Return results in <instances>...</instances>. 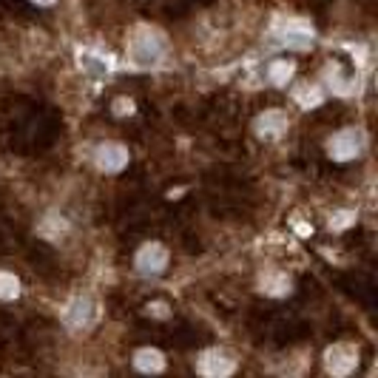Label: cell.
Returning <instances> with one entry per match:
<instances>
[{
    "instance_id": "4",
    "label": "cell",
    "mask_w": 378,
    "mask_h": 378,
    "mask_svg": "<svg viewBox=\"0 0 378 378\" xmlns=\"http://www.w3.org/2000/svg\"><path fill=\"white\" fill-rule=\"evenodd\" d=\"M325 364H327V373H333L338 378L350 375L358 367V347H353V344H333L325 353Z\"/></svg>"
},
{
    "instance_id": "17",
    "label": "cell",
    "mask_w": 378,
    "mask_h": 378,
    "mask_svg": "<svg viewBox=\"0 0 378 378\" xmlns=\"http://www.w3.org/2000/svg\"><path fill=\"white\" fill-rule=\"evenodd\" d=\"M80 66L91 74V77H103V74H108V63L103 58H97V54H80Z\"/></svg>"
},
{
    "instance_id": "10",
    "label": "cell",
    "mask_w": 378,
    "mask_h": 378,
    "mask_svg": "<svg viewBox=\"0 0 378 378\" xmlns=\"http://www.w3.org/2000/svg\"><path fill=\"white\" fill-rule=\"evenodd\" d=\"M134 367L140 373H162L165 370V355L160 350H154V347H142L134 355Z\"/></svg>"
},
{
    "instance_id": "8",
    "label": "cell",
    "mask_w": 378,
    "mask_h": 378,
    "mask_svg": "<svg viewBox=\"0 0 378 378\" xmlns=\"http://www.w3.org/2000/svg\"><path fill=\"white\" fill-rule=\"evenodd\" d=\"M279 46H288V49H296V51H305L313 46V29L301 21H288V26L281 29L279 34Z\"/></svg>"
},
{
    "instance_id": "2",
    "label": "cell",
    "mask_w": 378,
    "mask_h": 378,
    "mask_svg": "<svg viewBox=\"0 0 378 378\" xmlns=\"http://www.w3.org/2000/svg\"><path fill=\"white\" fill-rule=\"evenodd\" d=\"M327 148H330V157H333V160L350 162V160H355V157L364 151V134H362L358 128H342L338 134L330 137Z\"/></svg>"
},
{
    "instance_id": "15",
    "label": "cell",
    "mask_w": 378,
    "mask_h": 378,
    "mask_svg": "<svg viewBox=\"0 0 378 378\" xmlns=\"http://www.w3.org/2000/svg\"><path fill=\"white\" fill-rule=\"evenodd\" d=\"M68 231V225H66V219L63 216H46L43 222H40V228H37V234L40 236H46V239H60L63 234Z\"/></svg>"
},
{
    "instance_id": "9",
    "label": "cell",
    "mask_w": 378,
    "mask_h": 378,
    "mask_svg": "<svg viewBox=\"0 0 378 378\" xmlns=\"http://www.w3.org/2000/svg\"><path fill=\"white\" fill-rule=\"evenodd\" d=\"M288 114L285 111H279V108H270V111H264V114L256 117L253 128H256V134L264 137V140H276L285 134V128H288Z\"/></svg>"
},
{
    "instance_id": "3",
    "label": "cell",
    "mask_w": 378,
    "mask_h": 378,
    "mask_svg": "<svg viewBox=\"0 0 378 378\" xmlns=\"http://www.w3.org/2000/svg\"><path fill=\"white\" fill-rule=\"evenodd\" d=\"M97 301H94L91 296H77L71 301V305L66 307V325L71 330H91L94 321H97Z\"/></svg>"
},
{
    "instance_id": "16",
    "label": "cell",
    "mask_w": 378,
    "mask_h": 378,
    "mask_svg": "<svg viewBox=\"0 0 378 378\" xmlns=\"http://www.w3.org/2000/svg\"><path fill=\"white\" fill-rule=\"evenodd\" d=\"M21 296V279L14 273L0 270V299H17Z\"/></svg>"
},
{
    "instance_id": "1",
    "label": "cell",
    "mask_w": 378,
    "mask_h": 378,
    "mask_svg": "<svg viewBox=\"0 0 378 378\" xmlns=\"http://www.w3.org/2000/svg\"><path fill=\"white\" fill-rule=\"evenodd\" d=\"M165 51H168L165 37L157 29H148V26L137 29L134 37L128 40V60L134 66H154L165 58Z\"/></svg>"
},
{
    "instance_id": "21",
    "label": "cell",
    "mask_w": 378,
    "mask_h": 378,
    "mask_svg": "<svg viewBox=\"0 0 378 378\" xmlns=\"http://www.w3.org/2000/svg\"><path fill=\"white\" fill-rule=\"evenodd\" d=\"M32 3H37V6H54L58 0H32Z\"/></svg>"
},
{
    "instance_id": "5",
    "label": "cell",
    "mask_w": 378,
    "mask_h": 378,
    "mask_svg": "<svg viewBox=\"0 0 378 378\" xmlns=\"http://www.w3.org/2000/svg\"><path fill=\"white\" fill-rule=\"evenodd\" d=\"M134 264H137V270L142 276H157V273H162L168 268V251L162 248L160 242H148V244H142V248L137 251Z\"/></svg>"
},
{
    "instance_id": "18",
    "label": "cell",
    "mask_w": 378,
    "mask_h": 378,
    "mask_svg": "<svg viewBox=\"0 0 378 378\" xmlns=\"http://www.w3.org/2000/svg\"><path fill=\"white\" fill-rule=\"evenodd\" d=\"M353 225V214L350 211H338L333 219H330V228L333 231H344V228H350Z\"/></svg>"
},
{
    "instance_id": "14",
    "label": "cell",
    "mask_w": 378,
    "mask_h": 378,
    "mask_svg": "<svg viewBox=\"0 0 378 378\" xmlns=\"http://www.w3.org/2000/svg\"><path fill=\"white\" fill-rule=\"evenodd\" d=\"M262 290L270 296H288L290 293V279L285 273H268L262 279Z\"/></svg>"
},
{
    "instance_id": "6",
    "label": "cell",
    "mask_w": 378,
    "mask_h": 378,
    "mask_svg": "<svg viewBox=\"0 0 378 378\" xmlns=\"http://www.w3.org/2000/svg\"><path fill=\"white\" fill-rule=\"evenodd\" d=\"M94 162H97V168L105 174H120L128 165V148L120 142H103L94 151Z\"/></svg>"
},
{
    "instance_id": "7",
    "label": "cell",
    "mask_w": 378,
    "mask_h": 378,
    "mask_svg": "<svg viewBox=\"0 0 378 378\" xmlns=\"http://www.w3.org/2000/svg\"><path fill=\"white\" fill-rule=\"evenodd\" d=\"M197 370L207 378H225V375H231L236 370L234 364V358L228 353H222V350H207L199 355V362H197Z\"/></svg>"
},
{
    "instance_id": "19",
    "label": "cell",
    "mask_w": 378,
    "mask_h": 378,
    "mask_svg": "<svg viewBox=\"0 0 378 378\" xmlns=\"http://www.w3.org/2000/svg\"><path fill=\"white\" fill-rule=\"evenodd\" d=\"M131 111H134V103H131V100H125V97H120L117 103H114V114H131Z\"/></svg>"
},
{
    "instance_id": "11",
    "label": "cell",
    "mask_w": 378,
    "mask_h": 378,
    "mask_svg": "<svg viewBox=\"0 0 378 378\" xmlns=\"http://www.w3.org/2000/svg\"><path fill=\"white\" fill-rule=\"evenodd\" d=\"M293 100H296L301 108H316V105H321V100H325V94H321L318 86L305 83V86H299V88L293 91Z\"/></svg>"
},
{
    "instance_id": "20",
    "label": "cell",
    "mask_w": 378,
    "mask_h": 378,
    "mask_svg": "<svg viewBox=\"0 0 378 378\" xmlns=\"http://www.w3.org/2000/svg\"><path fill=\"white\" fill-rule=\"evenodd\" d=\"M148 310H151V313H154V316H160V318L165 316V305H162V301H157V305H151Z\"/></svg>"
},
{
    "instance_id": "12",
    "label": "cell",
    "mask_w": 378,
    "mask_h": 378,
    "mask_svg": "<svg viewBox=\"0 0 378 378\" xmlns=\"http://www.w3.org/2000/svg\"><path fill=\"white\" fill-rule=\"evenodd\" d=\"M327 80H330V88H333L336 94H342V97H344V94H353V91H355V80L347 77V74L338 68V66H330V68H327Z\"/></svg>"
},
{
    "instance_id": "13",
    "label": "cell",
    "mask_w": 378,
    "mask_h": 378,
    "mask_svg": "<svg viewBox=\"0 0 378 378\" xmlns=\"http://www.w3.org/2000/svg\"><path fill=\"white\" fill-rule=\"evenodd\" d=\"M293 71H296L293 60H273V63L268 66V80H270L273 86H285V83L293 77Z\"/></svg>"
}]
</instances>
